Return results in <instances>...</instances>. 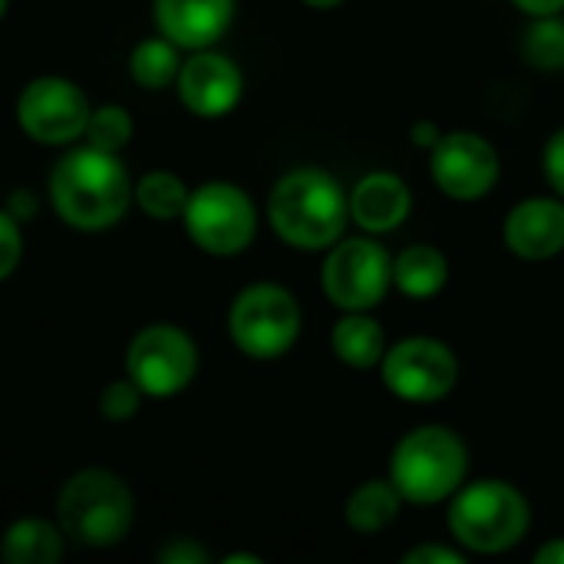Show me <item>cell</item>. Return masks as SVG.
Listing matches in <instances>:
<instances>
[{
  "label": "cell",
  "mask_w": 564,
  "mask_h": 564,
  "mask_svg": "<svg viewBox=\"0 0 564 564\" xmlns=\"http://www.w3.org/2000/svg\"><path fill=\"white\" fill-rule=\"evenodd\" d=\"M301 304L281 284H248L228 311L231 344L248 360H278L301 337Z\"/></svg>",
  "instance_id": "6"
},
{
  "label": "cell",
  "mask_w": 564,
  "mask_h": 564,
  "mask_svg": "<svg viewBox=\"0 0 564 564\" xmlns=\"http://www.w3.org/2000/svg\"><path fill=\"white\" fill-rule=\"evenodd\" d=\"M178 99L182 106L198 116V119H221L228 116L245 93V76L238 69V63L225 53L208 50H195L175 79Z\"/></svg>",
  "instance_id": "13"
},
{
  "label": "cell",
  "mask_w": 564,
  "mask_h": 564,
  "mask_svg": "<svg viewBox=\"0 0 564 564\" xmlns=\"http://www.w3.org/2000/svg\"><path fill=\"white\" fill-rule=\"evenodd\" d=\"M413 208V195L406 182L393 172H370L350 192V218L367 235L397 231Z\"/></svg>",
  "instance_id": "16"
},
{
  "label": "cell",
  "mask_w": 564,
  "mask_h": 564,
  "mask_svg": "<svg viewBox=\"0 0 564 564\" xmlns=\"http://www.w3.org/2000/svg\"><path fill=\"white\" fill-rule=\"evenodd\" d=\"M459 549H446V545H420L413 552L403 555V564H463Z\"/></svg>",
  "instance_id": "29"
},
{
  "label": "cell",
  "mask_w": 564,
  "mask_h": 564,
  "mask_svg": "<svg viewBox=\"0 0 564 564\" xmlns=\"http://www.w3.org/2000/svg\"><path fill=\"white\" fill-rule=\"evenodd\" d=\"M393 284V258L373 238H340L321 268V288L340 311H373Z\"/></svg>",
  "instance_id": "9"
},
{
  "label": "cell",
  "mask_w": 564,
  "mask_h": 564,
  "mask_svg": "<svg viewBox=\"0 0 564 564\" xmlns=\"http://www.w3.org/2000/svg\"><path fill=\"white\" fill-rule=\"evenodd\" d=\"M268 221L284 245L297 251H321L344 238L350 221V195L324 169H291L271 188Z\"/></svg>",
  "instance_id": "2"
},
{
  "label": "cell",
  "mask_w": 564,
  "mask_h": 564,
  "mask_svg": "<svg viewBox=\"0 0 564 564\" xmlns=\"http://www.w3.org/2000/svg\"><path fill=\"white\" fill-rule=\"evenodd\" d=\"M522 13H529L532 20L535 17H555L564 10V0H512Z\"/></svg>",
  "instance_id": "31"
},
{
  "label": "cell",
  "mask_w": 564,
  "mask_h": 564,
  "mask_svg": "<svg viewBox=\"0 0 564 564\" xmlns=\"http://www.w3.org/2000/svg\"><path fill=\"white\" fill-rule=\"evenodd\" d=\"M440 135H443V132H440L430 119H420V122L413 126V142H416L420 149H433V145L440 142Z\"/></svg>",
  "instance_id": "32"
},
{
  "label": "cell",
  "mask_w": 564,
  "mask_h": 564,
  "mask_svg": "<svg viewBox=\"0 0 564 564\" xmlns=\"http://www.w3.org/2000/svg\"><path fill=\"white\" fill-rule=\"evenodd\" d=\"M522 53L535 69L558 73L564 69V20L555 17H535V23L525 30Z\"/></svg>",
  "instance_id": "24"
},
{
  "label": "cell",
  "mask_w": 564,
  "mask_h": 564,
  "mask_svg": "<svg viewBox=\"0 0 564 564\" xmlns=\"http://www.w3.org/2000/svg\"><path fill=\"white\" fill-rule=\"evenodd\" d=\"M142 400H145V393L139 390V383L132 377H119V380H109L102 387V393H99V413L109 423H126V420H132L142 410Z\"/></svg>",
  "instance_id": "25"
},
{
  "label": "cell",
  "mask_w": 564,
  "mask_h": 564,
  "mask_svg": "<svg viewBox=\"0 0 564 564\" xmlns=\"http://www.w3.org/2000/svg\"><path fill=\"white\" fill-rule=\"evenodd\" d=\"M86 93L66 76H36L17 96V126L40 145H69L89 122Z\"/></svg>",
  "instance_id": "11"
},
{
  "label": "cell",
  "mask_w": 564,
  "mask_h": 564,
  "mask_svg": "<svg viewBox=\"0 0 564 564\" xmlns=\"http://www.w3.org/2000/svg\"><path fill=\"white\" fill-rule=\"evenodd\" d=\"M436 188L453 202H479L499 182V152L479 132H443L430 149Z\"/></svg>",
  "instance_id": "12"
},
{
  "label": "cell",
  "mask_w": 564,
  "mask_h": 564,
  "mask_svg": "<svg viewBox=\"0 0 564 564\" xmlns=\"http://www.w3.org/2000/svg\"><path fill=\"white\" fill-rule=\"evenodd\" d=\"M304 7H311V10H334L337 3H344V0H301Z\"/></svg>",
  "instance_id": "34"
},
{
  "label": "cell",
  "mask_w": 564,
  "mask_h": 564,
  "mask_svg": "<svg viewBox=\"0 0 564 564\" xmlns=\"http://www.w3.org/2000/svg\"><path fill=\"white\" fill-rule=\"evenodd\" d=\"M50 205L66 228L106 231L119 225L135 202V182L116 152L79 145L50 172Z\"/></svg>",
  "instance_id": "1"
},
{
  "label": "cell",
  "mask_w": 564,
  "mask_h": 564,
  "mask_svg": "<svg viewBox=\"0 0 564 564\" xmlns=\"http://www.w3.org/2000/svg\"><path fill=\"white\" fill-rule=\"evenodd\" d=\"M380 377L383 387L406 403H436L456 390L459 360L436 337H410L383 354Z\"/></svg>",
  "instance_id": "10"
},
{
  "label": "cell",
  "mask_w": 564,
  "mask_h": 564,
  "mask_svg": "<svg viewBox=\"0 0 564 564\" xmlns=\"http://www.w3.org/2000/svg\"><path fill=\"white\" fill-rule=\"evenodd\" d=\"M182 59H178V46L169 36H149L142 43H135L132 56H129V73L139 86L145 89H165L178 79Z\"/></svg>",
  "instance_id": "21"
},
{
  "label": "cell",
  "mask_w": 564,
  "mask_h": 564,
  "mask_svg": "<svg viewBox=\"0 0 564 564\" xmlns=\"http://www.w3.org/2000/svg\"><path fill=\"white\" fill-rule=\"evenodd\" d=\"M542 165H545L549 185L555 188V195H562L564 198V129H558V132L549 139V145H545V152H542Z\"/></svg>",
  "instance_id": "28"
},
{
  "label": "cell",
  "mask_w": 564,
  "mask_h": 564,
  "mask_svg": "<svg viewBox=\"0 0 564 564\" xmlns=\"http://www.w3.org/2000/svg\"><path fill=\"white\" fill-rule=\"evenodd\" d=\"M63 529L46 519H17L0 535V558L7 564H56L63 558Z\"/></svg>",
  "instance_id": "19"
},
{
  "label": "cell",
  "mask_w": 564,
  "mask_h": 564,
  "mask_svg": "<svg viewBox=\"0 0 564 564\" xmlns=\"http://www.w3.org/2000/svg\"><path fill=\"white\" fill-rule=\"evenodd\" d=\"M182 225L198 251L212 258H235L254 241L258 208L245 188L231 182H205L188 195Z\"/></svg>",
  "instance_id": "7"
},
{
  "label": "cell",
  "mask_w": 564,
  "mask_h": 564,
  "mask_svg": "<svg viewBox=\"0 0 564 564\" xmlns=\"http://www.w3.org/2000/svg\"><path fill=\"white\" fill-rule=\"evenodd\" d=\"M469 469V449L446 426L410 430L390 456V482L413 506H436L459 492Z\"/></svg>",
  "instance_id": "4"
},
{
  "label": "cell",
  "mask_w": 564,
  "mask_h": 564,
  "mask_svg": "<svg viewBox=\"0 0 564 564\" xmlns=\"http://www.w3.org/2000/svg\"><path fill=\"white\" fill-rule=\"evenodd\" d=\"M198 373V347L188 330L175 324H149L126 347V377L145 397L165 400L192 387Z\"/></svg>",
  "instance_id": "8"
},
{
  "label": "cell",
  "mask_w": 564,
  "mask_h": 564,
  "mask_svg": "<svg viewBox=\"0 0 564 564\" xmlns=\"http://www.w3.org/2000/svg\"><path fill=\"white\" fill-rule=\"evenodd\" d=\"M235 562H248V564H261V558H258V555H228V558H225V564H235Z\"/></svg>",
  "instance_id": "35"
},
{
  "label": "cell",
  "mask_w": 564,
  "mask_h": 564,
  "mask_svg": "<svg viewBox=\"0 0 564 564\" xmlns=\"http://www.w3.org/2000/svg\"><path fill=\"white\" fill-rule=\"evenodd\" d=\"M155 558L162 564H205L208 562V552L198 542H192V539H172V542H165L155 552Z\"/></svg>",
  "instance_id": "27"
},
{
  "label": "cell",
  "mask_w": 564,
  "mask_h": 564,
  "mask_svg": "<svg viewBox=\"0 0 564 564\" xmlns=\"http://www.w3.org/2000/svg\"><path fill=\"white\" fill-rule=\"evenodd\" d=\"M23 261V231H20V221L0 208V281H7Z\"/></svg>",
  "instance_id": "26"
},
{
  "label": "cell",
  "mask_w": 564,
  "mask_h": 564,
  "mask_svg": "<svg viewBox=\"0 0 564 564\" xmlns=\"http://www.w3.org/2000/svg\"><path fill=\"white\" fill-rule=\"evenodd\" d=\"M3 208H7L17 221H30V218L36 215V195L26 192V188H23V192L17 188V192H10V198H7Z\"/></svg>",
  "instance_id": "30"
},
{
  "label": "cell",
  "mask_w": 564,
  "mask_h": 564,
  "mask_svg": "<svg viewBox=\"0 0 564 564\" xmlns=\"http://www.w3.org/2000/svg\"><path fill=\"white\" fill-rule=\"evenodd\" d=\"M7 7H10V0H0V20L7 17Z\"/></svg>",
  "instance_id": "36"
},
{
  "label": "cell",
  "mask_w": 564,
  "mask_h": 564,
  "mask_svg": "<svg viewBox=\"0 0 564 564\" xmlns=\"http://www.w3.org/2000/svg\"><path fill=\"white\" fill-rule=\"evenodd\" d=\"M403 506V496L397 492V486L390 479H367L360 482L344 506V519L354 532H383L397 522Z\"/></svg>",
  "instance_id": "20"
},
{
  "label": "cell",
  "mask_w": 564,
  "mask_h": 564,
  "mask_svg": "<svg viewBox=\"0 0 564 564\" xmlns=\"http://www.w3.org/2000/svg\"><path fill=\"white\" fill-rule=\"evenodd\" d=\"M152 17L162 36H169L178 50H208L215 46L231 20L235 0H155Z\"/></svg>",
  "instance_id": "14"
},
{
  "label": "cell",
  "mask_w": 564,
  "mask_h": 564,
  "mask_svg": "<svg viewBox=\"0 0 564 564\" xmlns=\"http://www.w3.org/2000/svg\"><path fill=\"white\" fill-rule=\"evenodd\" d=\"M449 281V261L433 245H410L393 258V288L413 301L436 297Z\"/></svg>",
  "instance_id": "18"
},
{
  "label": "cell",
  "mask_w": 564,
  "mask_h": 564,
  "mask_svg": "<svg viewBox=\"0 0 564 564\" xmlns=\"http://www.w3.org/2000/svg\"><path fill=\"white\" fill-rule=\"evenodd\" d=\"M188 195H192V188L175 172H165V169L145 172L135 182V205L149 218H155V221H175V218H182V212L188 205Z\"/></svg>",
  "instance_id": "22"
},
{
  "label": "cell",
  "mask_w": 564,
  "mask_h": 564,
  "mask_svg": "<svg viewBox=\"0 0 564 564\" xmlns=\"http://www.w3.org/2000/svg\"><path fill=\"white\" fill-rule=\"evenodd\" d=\"M506 248L525 261H549L564 251V198H525L502 225Z\"/></svg>",
  "instance_id": "15"
},
{
  "label": "cell",
  "mask_w": 564,
  "mask_h": 564,
  "mask_svg": "<svg viewBox=\"0 0 564 564\" xmlns=\"http://www.w3.org/2000/svg\"><path fill=\"white\" fill-rule=\"evenodd\" d=\"M532 525L525 496L502 479L459 486L449 502V535L473 555H502L516 549Z\"/></svg>",
  "instance_id": "5"
},
{
  "label": "cell",
  "mask_w": 564,
  "mask_h": 564,
  "mask_svg": "<svg viewBox=\"0 0 564 564\" xmlns=\"http://www.w3.org/2000/svg\"><path fill=\"white\" fill-rule=\"evenodd\" d=\"M135 522L132 489L112 469L73 473L56 499V525L83 549L119 545Z\"/></svg>",
  "instance_id": "3"
},
{
  "label": "cell",
  "mask_w": 564,
  "mask_h": 564,
  "mask_svg": "<svg viewBox=\"0 0 564 564\" xmlns=\"http://www.w3.org/2000/svg\"><path fill=\"white\" fill-rule=\"evenodd\" d=\"M132 132H135V126H132L129 109L119 106V102H102V106H96L89 112V122H86L83 139L93 149H102V152H116L119 155L132 142Z\"/></svg>",
  "instance_id": "23"
},
{
  "label": "cell",
  "mask_w": 564,
  "mask_h": 564,
  "mask_svg": "<svg viewBox=\"0 0 564 564\" xmlns=\"http://www.w3.org/2000/svg\"><path fill=\"white\" fill-rule=\"evenodd\" d=\"M535 564H564V539H552L535 552Z\"/></svg>",
  "instance_id": "33"
},
{
  "label": "cell",
  "mask_w": 564,
  "mask_h": 564,
  "mask_svg": "<svg viewBox=\"0 0 564 564\" xmlns=\"http://www.w3.org/2000/svg\"><path fill=\"white\" fill-rule=\"evenodd\" d=\"M330 347L344 367L373 370V367H380V360L387 354V334L370 317V311H344V317L334 324Z\"/></svg>",
  "instance_id": "17"
}]
</instances>
